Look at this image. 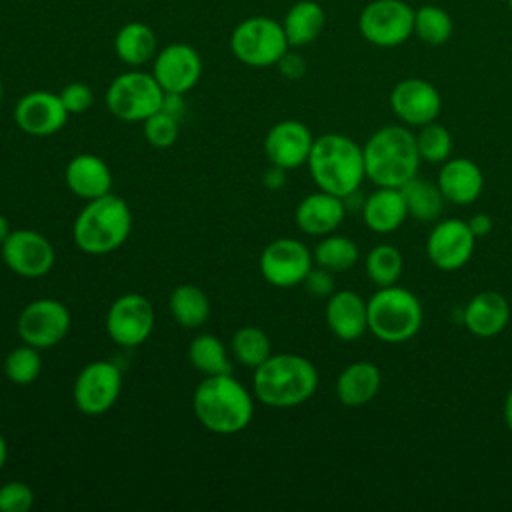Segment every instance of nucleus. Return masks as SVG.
<instances>
[{
    "mask_svg": "<svg viewBox=\"0 0 512 512\" xmlns=\"http://www.w3.org/2000/svg\"><path fill=\"white\" fill-rule=\"evenodd\" d=\"M306 164L318 190L340 198L356 194L366 178L362 146L344 134L314 138Z\"/></svg>",
    "mask_w": 512,
    "mask_h": 512,
    "instance_id": "nucleus-4",
    "label": "nucleus"
},
{
    "mask_svg": "<svg viewBox=\"0 0 512 512\" xmlns=\"http://www.w3.org/2000/svg\"><path fill=\"white\" fill-rule=\"evenodd\" d=\"M400 190L406 202L408 216L420 222H434L440 216L446 200L436 184L416 176L410 182H406Z\"/></svg>",
    "mask_w": 512,
    "mask_h": 512,
    "instance_id": "nucleus-30",
    "label": "nucleus"
},
{
    "mask_svg": "<svg viewBox=\"0 0 512 512\" xmlns=\"http://www.w3.org/2000/svg\"><path fill=\"white\" fill-rule=\"evenodd\" d=\"M312 256L318 266H322L330 272H344L358 262L360 250L352 238L332 232V234L322 236V240L316 244Z\"/></svg>",
    "mask_w": 512,
    "mask_h": 512,
    "instance_id": "nucleus-32",
    "label": "nucleus"
},
{
    "mask_svg": "<svg viewBox=\"0 0 512 512\" xmlns=\"http://www.w3.org/2000/svg\"><path fill=\"white\" fill-rule=\"evenodd\" d=\"M4 264L22 278H40L54 266L56 252L46 236L36 230H12L0 244Z\"/></svg>",
    "mask_w": 512,
    "mask_h": 512,
    "instance_id": "nucleus-15",
    "label": "nucleus"
},
{
    "mask_svg": "<svg viewBox=\"0 0 512 512\" xmlns=\"http://www.w3.org/2000/svg\"><path fill=\"white\" fill-rule=\"evenodd\" d=\"M476 248V236L462 218H444L426 238V256L438 270L454 272L468 264Z\"/></svg>",
    "mask_w": 512,
    "mask_h": 512,
    "instance_id": "nucleus-14",
    "label": "nucleus"
},
{
    "mask_svg": "<svg viewBox=\"0 0 512 512\" xmlns=\"http://www.w3.org/2000/svg\"><path fill=\"white\" fill-rule=\"evenodd\" d=\"M66 186L72 194L84 200H94L110 192L112 174L108 164L96 154L74 156L64 170Z\"/></svg>",
    "mask_w": 512,
    "mask_h": 512,
    "instance_id": "nucleus-24",
    "label": "nucleus"
},
{
    "mask_svg": "<svg viewBox=\"0 0 512 512\" xmlns=\"http://www.w3.org/2000/svg\"><path fill=\"white\" fill-rule=\"evenodd\" d=\"M142 124H144V128H142L144 138L154 148H170L178 140V132H180L178 118L170 116L164 110L154 112Z\"/></svg>",
    "mask_w": 512,
    "mask_h": 512,
    "instance_id": "nucleus-38",
    "label": "nucleus"
},
{
    "mask_svg": "<svg viewBox=\"0 0 512 512\" xmlns=\"http://www.w3.org/2000/svg\"><path fill=\"white\" fill-rule=\"evenodd\" d=\"M60 94L48 90H34L24 94L14 106L16 126L30 136H52L64 128L68 120Z\"/></svg>",
    "mask_w": 512,
    "mask_h": 512,
    "instance_id": "nucleus-18",
    "label": "nucleus"
},
{
    "mask_svg": "<svg viewBox=\"0 0 512 512\" xmlns=\"http://www.w3.org/2000/svg\"><path fill=\"white\" fill-rule=\"evenodd\" d=\"M366 178L376 186L402 188L418 176L420 154L416 134L400 124L378 128L362 146Z\"/></svg>",
    "mask_w": 512,
    "mask_h": 512,
    "instance_id": "nucleus-2",
    "label": "nucleus"
},
{
    "mask_svg": "<svg viewBox=\"0 0 512 512\" xmlns=\"http://www.w3.org/2000/svg\"><path fill=\"white\" fill-rule=\"evenodd\" d=\"M12 230H10V222H8V218L4 216V214H0V244L8 238V234H10Z\"/></svg>",
    "mask_w": 512,
    "mask_h": 512,
    "instance_id": "nucleus-47",
    "label": "nucleus"
},
{
    "mask_svg": "<svg viewBox=\"0 0 512 512\" xmlns=\"http://www.w3.org/2000/svg\"><path fill=\"white\" fill-rule=\"evenodd\" d=\"M324 24V8L314 0L294 2L282 20V28L290 48H300L314 42L320 36Z\"/></svg>",
    "mask_w": 512,
    "mask_h": 512,
    "instance_id": "nucleus-27",
    "label": "nucleus"
},
{
    "mask_svg": "<svg viewBox=\"0 0 512 512\" xmlns=\"http://www.w3.org/2000/svg\"><path fill=\"white\" fill-rule=\"evenodd\" d=\"M132 230V212L128 204L108 192L100 198L86 200L72 224V238L86 254H108L120 248Z\"/></svg>",
    "mask_w": 512,
    "mask_h": 512,
    "instance_id": "nucleus-5",
    "label": "nucleus"
},
{
    "mask_svg": "<svg viewBox=\"0 0 512 512\" xmlns=\"http://www.w3.org/2000/svg\"><path fill=\"white\" fill-rule=\"evenodd\" d=\"M318 388L316 366L292 352L270 354L252 374L254 398L270 408H294L312 398Z\"/></svg>",
    "mask_w": 512,
    "mask_h": 512,
    "instance_id": "nucleus-1",
    "label": "nucleus"
},
{
    "mask_svg": "<svg viewBox=\"0 0 512 512\" xmlns=\"http://www.w3.org/2000/svg\"><path fill=\"white\" fill-rule=\"evenodd\" d=\"M184 108H186V106H184V94L164 92V100H162V108H160V110H164V112H168L170 116H174V118L180 120Z\"/></svg>",
    "mask_w": 512,
    "mask_h": 512,
    "instance_id": "nucleus-43",
    "label": "nucleus"
},
{
    "mask_svg": "<svg viewBox=\"0 0 512 512\" xmlns=\"http://www.w3.org/2000/svg\"><path fill=\"white\" fill-rule=\"evenodd\" d=\"M510 320V304L506 296L494 290L478 292L468 300L462 312V322L476 338L498 336Z\"/></svg>",
    "mask_w": 512,
    "mask_h": 512,
    "instance_id": "nucleus-23",
    "label": "nucleus"
},
{
    "mask_svg": "<svg viewBox=\"0 0 512 512\" xmlns=\"http://www.w3.org/2000/svg\"><path fill=\"white\" fill-rule=\"evenodd\" d=\"M326 324L338 340H358L368 330L366 300L352 290H334L326 304Z\"/></svg>",
    "mask_w": 512,
    "mask_h": 512,
    "instance_id": "nucleus-21",
    "label": "nucleus"
},
{
    "mask_svg": "<svg viewBox=\"0 0 512 512\" xmlns=\"http://www.w3.org/2000/svg\"><path fill=\"white\" fill-rule=\"evenodd\" d=\"M414 34L430 46H440L452 36V18L444 8L424 4L414 10Z\"/></svg>",
    "mask_w": 512,
    "mask_h": 512,
    "instance_id": "nucleus-35",
    "label": "nucleus"
},
{
    "mask_svg": "<svg viewBox=\"0 0 512 512\" xmlns=\"http://www.w3.org/2000/svg\"><path fill=\"white\" fill-rule=\"evenodd\" d=\"M6 460H8V444H6V440H4V436L0 434V470L4 468V464H6Z\"/></svg>",
    "mask_w": 512,
    "mask_h": 512,
    "instance_id": "nucleus-48",
    "label": "nucleus"
},
{
    "mask_svg": "<svg viewBox=\"0 0 512 512\" xmlns=\"http://www.w3.org/2000/svg\"><path fill=\"white\" fill-rule=\"evenodd\" d=\"M190 364L204 376L232 374V362L224 344L212 334L196 336L188 346Z\"/></svg>",
    "mask_w": 512,
    "mask_h": 512,
    "instance_id": "nucleus-31",
    "label": "nucleus"
},
{
    "mask_svg": "<svg viewBox=\"0 0 512 512\" xmlns=\"http://www.w3.org/2000/svg\"><path fill=\"white\" fill-rule=\"evenodd\" d=\"M288 48L282 24L270 16H250L238 22L230 36L232 54L252 68L278 64Z\"/></svg>",
    "mask_w": 512,
    "mask_h": 512,
    "instance_id": "nucleus-7",
    "label": "nucleus"
},
{
    "mask_svg": "<svg viewBox=\"0 0 512 512\" xmlns=\"http://www.w3.org/2000/svg\"><path fill=\"white\" fill-rule=\"evenodd\" d=\"M264 184L270 188V190H276L280 186H284V170L278 168V166H270L264 174Z\"/></svg>",
    "mask_w": 512,
    "mask_h": 512,
    "instance_id": "nucleus-45",
    "label": "nucleus"
},
{
    "mask_svg": "<svg viewBox=\"0 0 512 512\" xmlns=\"http://www.w3.org/2000/svg\"><path fill=\"white\" fill-rule=\"evenodd\" d=\"M314 136L300 120L276 122L264 136V154L270 164L292 170L308 162Z\"/></svg>",
    "mask_w": 512,
    "mask_h": 512,
    "instance_id": "nucleus-19",
    "label": "nucleus"
},
{
    "mask_svg": "<svg viewBox=\"0 0 512 512\" xmlns=\"http://www.w3.org/2000/svg\"><path fill=\"white\" fill-rule=\"evenodd\" d=\"M60 100H62L64 108L68 110V114H82L92 106L94 94L88 84L70 82L60 90Z\"/></svg>",
    "mask_w": 512,
    "mask_h": 512,
    "instance_id": "nucleus-40",
    "label": "nucleus"
},
{
    "mask_svg": "<svg viewBox=\"0 0 512 512\" xmlns=\"http://www.w3.org/2000/svg\"><path fill=\"white\" fill-rule=\"evenodd\" d=\"M122 390V374L114 362L96 360L86 364L72 386L76 408L86 416H100L108 412Z\"/></svg>",
    "mask_w": 512,
    "mask_h": 512,
    "instance_id": "nucleus-11",
    "label": "nucleus"
},
{
    "mask_svg": "<svg viewBox=\"0 0 512 512\" xmlns=\"http://www.w3.org/2000/svg\"><path fill=\"white\" fill-rule=\"evenodd\" d=\"M382 374L374 362L358 360L348 364L336 380V396L344 406L358 408L372 402L380 390Z\"/></svg>",
    "mask_w": 512,
    "mask_h": 512,
    "instance_id": "nucleus-26",
    "label": "nucleus"
},
{
    "mask_svg": "<svg viewBox=\"0 0 512 512\" xmlns=\"http://www.w3.org/2000/svg\"><path fill=\"white\" fill-rule=\"evenodd\" d=\"M114 52L128 66H142L156 56V34L144 22H128L114 36Z\"/></svg>",
    "mask_w": 512,
    "mask_h": 512,
    "instance_id": "nucleus-28",
    "label": "nucleus"
},
{
    "mask_svg": "<svg viewBox=\"0 0 512 512\" xmlns=\"http://www.w3.org/2000/svg\"><path fill=\"white\" fill-rule=\"evenodd\" d=\"M42 370V358L38 348L30 344L16 346L4 360V374L10 382L18 386L32 384Z\"/></svg>",
    "mask_w": 512,
    "mask_h": 512,
    "instance_id": "nucleus-36",
    "label": "nucleus"
},
{
    "mask_svg": "<svg viewBox=\"0 0 512 512\" xmlns=\"http://www.w3.org/2000/svg\"><path fill=\"white\" fill-rule=\"evenodd\" d=\"M276 66L280 68L282 76H286V78H290V80H298V78H302L304 72H306V62H304V58H302L300 54H294V52H286V54L278 60Z\"/></svg>",
    "mask_w": 512,
    "mask_h": 512,
    "instance_id": "nucleus-42",
    "label": "nucleus"
},
{
    "mask_svg": "<svg viewBox=\"0 0 512 512\" xmlns=\"http://www.w3.org/2000/svg\"><path fill=\"white\" fill-rule=\"evenodd\" d=\"M416 146H418V154L424 162L442 164L452 154V136H450L448 128H444L442 124H438L434 120V122L420 126V130L416 134Z\"/></svg>",
    "mask_w": 512,
    "mask_h": 512,
    "instance_id": "nucleus-37",
    "label": "nucleus"
},
{
    "mask_svg": "<svg viewBox=\"0 0 512 512\" xmlns=\"http://www.w3.org/2000/svg\"><path fill=\"white\" fill-rule=\"evenodd\" d=\"M364 268H366L368 278L378 288H384V286H392L398 282L402 268H404V258L396 246L378 244L366 254Z\"/></svg>",
    "mask_w": 512,
    "mask_h": 512,
    "instance_id": "nucleus-34",
    "label": "nucleus"
},
{
    "mask_svg": "<svg viewBox=\"0 0 512 512\" xmlns=\"http://www.w3.org/2000/svg\"><path fill=\"white\" fill-rule=\"evenodd\" d=\"M468 222V226H470V230H472V234L476 236V238H482V236H486V234H490V230H492V218L488 216V214H474L472 218H468L466 220Z\"/></svg>",
    "mask_w": 512,
    "mask_h": 512,
    "instance_id": "nucleus-44",
    "label": "nucleus"
},
{
    "mask_svg": "<svg viewBox=\"0 0 512 512\" xmlns=\"http://www.w3.org/2000/svg\"><path fill=\"white\" fill-rule=\"evenodd\" d=\"M174 320L184 328H198L210 316V302L206 294L194 284H180L168 298Z\"/></svg>",
    "mask_w": 512,
    "mask_h": 512,
    "instance_id": "nucleus-29",
    "label": "nucleus"
},
{
    "mask_svg": "<svg viewBox=\"0 0 512 512\" xmlns=\"http://www.w3.org/2000/svg\"><path fill=\"white\" fill-rule=\"evenodd\" d=\"M0 102H2V80H0Z\"/></svg>",
    "mask_w": 512,
    "mask_h": 512,
    "instance_id": "nucleus-49",
    "label": "nucleus"
},
{
    "mask_svg": "<svg viewBox=\"0 0 512 512\" xmlns=\"http://www.w3.org/2000/svg\"><path fill=\"white\" fill-rule=\"evenodd\" d=\"M504 422H506L508 430L512 432V388L508 390V394L504 398Z\"/></svg>",
    "mask_w": 512,
    "mask_h": 512,
    "instance_id": "nucleus-46",
    "label": "nucleus"
},
{
    "mask_svg": "<svg viewBox=\"0 0 512 512\" xmlns=\"http://www.w3.org/2000/svg\"><path fill=\"white\" fill-rule=\"evenodd\" d=\"M192 410L196 420L210 432L236 434L254 414V398L232 374L206 376L194 390Z\"/></svg>",
    "mask_w": 512,
    "mask_h": 512,
    "instance_id": "nucleus-3",
    "label": "nucleus"
},
{
    "mask_svg": "<svg viewBox=\"0 0 512 512\" xmlns=\"http://www.w3.org/2000/svg\"><path fill=\"white\" fill-rule=\"evenodd\" d=\"M164 90L152 72H122L106 90L108 110L124 122H144L148 116L162 108Z\"/></svg>",
    "mask_w": 512,
    "mask_h": 512,
    "instance_id": "nucleus-8",
    "label": "nucleus"
},
{
    "mask_svg": "<svg viewBox=\"0 0 512 512\" xmlns=\"http://www.w3.org/2000/svg\"><path fill=\"white\" fill-rule=\"evenodd\" d=\"M154 330V308L142 294L128 292L116 298L106 314V332L118 346L134 348Z\"/></svg>",
    "mask_w": 512,
    "mask_h": 512,
    "instance_id": "nucleus-13",
    "label": "nucleus"
},
{
    "mask_svg": "<svg viewBox=\"0 0 512 512\" xmlns=\"http://www.w3.org/2000/svg\"><path fill=\"white\" fill-rule=\"evenodd\" d=\"M362 38L378 48H394L414 34V8L404 0H374L358 18Z\"/></svg>",
    "mask_w": 512,
    "mask_h": 512,
    "instance_id": "nucleus-9",
    "label": "nucleus"
},
{
    "mask_svg": "<svg viewBox=\"0 0 512 512\" xmlns=\"http://www.w3.org/2000/svg\"><path fill=\"white\" fill-rule=\"evenodd\" d=\"M34 504V492L28 484L10 480L0 486V512H28Z\"/></svg>",
    "mask_w": 512,
    "mask_h": 512,
    "instance_id": "nucleus-39",
    "label": "nucleus"
},
{
    "mask_svg": "<svg viewBox=\"0 0 512 512\" xmlns=\"http://www.w3.org/2000/svg\"><path fill=\"white\" fill-rule=\"evenodd\" d=\"M368 306V332L386 344H402L412 340L424 320V310L414 292L402 286L378 288Z\"/></svg>",
    "mask_w": 512,
    "mask_h": 512,
    "instance_id": "nucleus-6",
    "label": "nucleus"
},
{
    "mask_svg": "<svg viewBox=\"0 0 512 512\" xmlns=\"http://www.w3.org/2000/svg\"><path fill=\"white\" fill-rule=\"evenodd\" d=\"M312 252L294 238H278L264 246L258 266L262 278L276 288H292L304 282L312 270Z\"/></svg>",
    "mask_w": 512,
    "mask_h": 512,
    "instance_id": "nucleus-12",
    "label": "nucleus"
},
{
    "mask_svg": "<svg viewBox=\"0 0 512 512\" xmlns=\"http://www.w3.org/2000/svg\"><path fill=\"white\" fill-rule=\"evenodd\" d=\"M406 218L408 210L400 188L378 186L362 204V220L366 228L376 234H390L398 230Z\"/></svg>",
    "mask_w": 512,
    "mask_h": 512,
    "instance_id": "nucleus-25",
    "label": "nucleus"
},
{
    "mask_svg": "<svg viewBox=\"0 0 512 512\" xmlns=\"http://www.w3.org/2000/svg\"><path fill=\"white\" fill-rule=\"evenodd\" d=\"M390 108L400 122L420 128L438 118L442 98L428 80L404 78L390 92Z\"/></svg>",
    "mask_w": 512,
    "mask_h": 512,
    "instance_id": "nucleus-17",
    "label": "nucleus"
},
{
    "mask_svg": "<svg viewBox=\"0 0 512 512\" xmlns=\"http://www.w3.org/2000/svg\"><path fill=\"white\" fill-rule=\"evenodd\" d=\"M152 76L164 92L186 94L202 76V58L190 44H168L156 52L152 60Z\"/></svg>",
    "mask_w": 512,
    "mask_h": 512,
    "instance_id": "nucleus-16",
    "label": "nucleus"
},
{
    "mask_svg": "<svg viewBox=\"0 0 512 512\" xmlns=\"http://www.w3.org/2000/svg\"><path fill=\"white\" fill-rule=\"evenodd\" d=\"M344 214H346L344 198L318 190L304 196L298 202L294 210V220L304 234L326 236V234H332L342 224Z\"/></svg>",
    "mask_w": 512,
    "mask_h": 512,
    "instance_id": "nucleus-22",
    "label": "nucleus"
},
{
    "mask_svg": "<svg viewBox=\"0 0 512 512\" xmlns=\"http://www.w3.org/2000/svg\"><path fill=\"white\" fill-rule=\"evenodd\" d=\"M306 286V290L314 296H330L334 292V276L330 270L318 266V268H312L308 272V276L304 278L302 282Z\"/></svg>",
    "mask_w": 512,
    "mask_h": 512,
    "instance_id": "nucleus-41",
    "label": "nucleus"
},
{
    "mask_svg": "<svg viewBox=\"0 0 512 512\" xmlns=\"http://www.w3.org/2000/svg\"><path fill=\"white\" fill-rule=\"evenodd\" d=\"M508 8H510V12H512V0H508Z\"/></svg>",
    "mask_w": 512,
    "mask_h": 512,
    "instance_id": "nucleus-50",
    "label": "nucleus"
},
{
    "mask_svg": "<svg viewBox=\"0 0 512 512\" xmlns=\"http://www.w3.org/2000/svg\"><path fill=\"white\" fill-rule=\"evenodd\" d=\"M436 186L446 202L464 206L480 198L484 188V174L480 166L470 158H448L440 166Z\"/></svg>",
    "mask_w": 512,
    "mask_h": 512,
    "instance_id": "nucleus-20",
    "label": "nucleus"
},
{
    "mask_svg": "<svg viewBox=\"0 0 512 512\" xmlns=\"http://www.w3.org/2000/svg\"><path fill=\"white\" fill-rule=\"evenodd\" d=\"M230 348H232V356L236 358V362H240L242 366H248L252 370L256 366H260L272 354L270 338L258 326L238 328L232 336Z\"/></svg>",
    "mask_w": 512,
    "mask_h": 512,
    "instance_id": "nucleus-33",
    "label": "nucleus"
},
{
    "mask_svg": "<svg viewBox=\"0 0 512 512\" xmlns=\"http://www.w3.org/2000/svg\"><path fill=\"white\" fill-rule=\"evenodd\" d=\"M72 318L68 308L54 298H38L24 306L16 320V332L24 344L38 350L56 346L70 330Z\"/></svg>",
    "mask_w": 512,
    "mask_h": 512,
    "instance_id": "nucleus-10",
    "label": "nucleus"
}]
</instances>
